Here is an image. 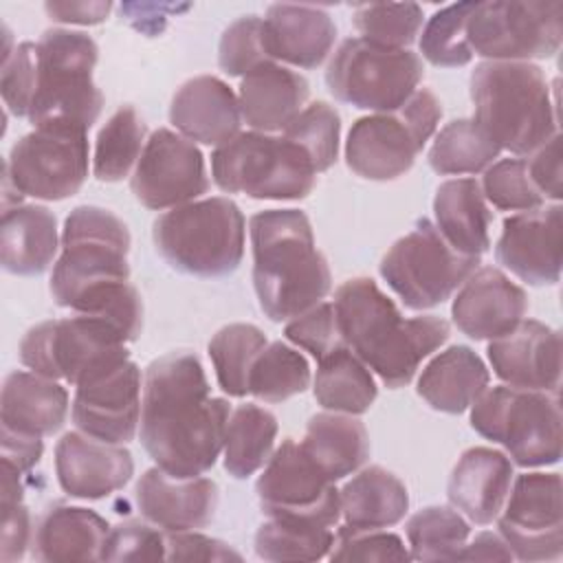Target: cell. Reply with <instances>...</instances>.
Wrapping results in <instances>:
<instances>
[{
    "instance_id": "cell-1",
    "label": "cell",
    "mask_w": 563,
    "mask_h": 563,
    "mask_svg": "<svg viewBox=\"0 0 563 563\" xmlns=\"http://www.w3.org/2000/svg\"><path fill=\"white\" fill-rule=\"evenodd\" d=\"M231 411L224 398L211 396L207 374L194 352H169L145 369L141 444L172 477H200L222 453Z\"/></svg>"
},
{
    "instance_id": "cell-2",
    "label": "cell",
    "mask_w": 563,
    "mask_h": 563,
    "mask_svg": "<svg viewBox=\"0 0 563 563\" xmlns=\"http://www.w3.org/2000/svg\"><path fill=\"white\" fill-rule=\"evenodd\" d=\"M345 345L389 387L411 383L420 363L449 339V323L435 314L405 319L369 277H352L334 292Z\"/></svg>"
},
{
    "instance_id": "cell-3",
    "label": "cell",
    "mask_w": 563,
    "mask_h": 563,
    "mask_svg": "<svg viewBox=\"0 0 563 563\" xmlns=\"http://www.w3.org/2000/svg\"><path fill=\"white\" fill-rule=\"evenodd\" d=\"M253 288L260 310L275 323L321 303L332 288L328 260L314 244L308 216L299 209H266L249 220Z\"/></svg>"
},
{
    "instance_id": "cell-4",
    "label": "cell",
    "mask_w": 563,
    "mask_h": 563,
    "mask_svg": "<svg viewBox=\"0 0 563 563\" xmlns=\"http://www.w3.org/2000/svg\"><path fill=\"white\" fill-rule=\"evenodd\" d=\"M473 121L499 145L528 156L559 134L556 99L532 62H482L471 73Z\"/></svg>"
},
{
    "instance_id": "cell-5",
    "label": "cell",
    "mask_w": 563,
    "mask_h": 563,
    "mask_svg": "<svg viewBox=\"0 0 563 563\" xmlns=\"http://www.w3.org/2000/svg\"><path fill=\"white\" fill-rule=\"evenodd\" d=\"M130 231L112 211L75 207L62 229V253L51 273L57 306L86 312L99 297L130 282Z\"/></svg>"
},
{
    "instance_id": "cell-6",
    "label": "cell",
    "mask_w": 563,
    "mask_h": 563,
    "mask_svg": "<svg viewBox=\"0 0 563 563\" xmlns=\"http://www.w3.org/2000/svg\"><path fill=\"white\" fill-rule=\"evenodd\" d=\"M97 59L99 46L84 31L42 33L35 42V88L26 117L33 128H92L103 108V95L92 81Z\"/></svg>"
},
{
    "instance_id": "cell-7",
    "label": "cell",
    "mask_w": 563,
    "mask_h": 563,
    "mask_svg": "<svg viewBox=\"0 0 563 563\" xmlns=\"http://www.w3.org/2000/svg\"><path fill=\"white\" fill-rule=\"evenodd\" d=\"M246 222L240 207L224 196L194 200L158 216L152 240L158 255L194 277H224L244 257Z\"/></svg>"
},
{
    "instance_id": "cell-8",
    "label": "cell",
    "mask_w": 563,
    "mask_h": 563,
    "mask_svg": "<svg viewBox=\"0 0 563 563\" xmlns=\"http://www.w3.org/2000/svg\"><path fill=\"white\" fill-rule=\"evenodd\" d=\"M468 409L471 427L482 438L501 444L515 464L537 468L561 460L559 391L497 385L486 387Z\"/></svg>"
},
{
    "instance_id": "cell-9",
    "label": "cell",
    "mask_w": 563,
    "mask_h": 563,
    "mask_svg": "<svg viewBox=\"0 0 563 563\" xmlns=\"http://www.w3.org/2000/svg\"><path fill=\"white\" fill-rule=\"evenodd\" d=\"M440 119V99L429 88H418L398 110L376 112L352 123L345 163L361 178L396 180L411 169Z\"/></svg>"
},
{
    "instance_id": "cell-10",
    "label": "cell",
    "mask_w": 563,
    "mask_h": 563,
    "mask_svg": "<svg viewBox=\"0 0 563 563\" xmlns=\"http://www.w3.org/2000/svg\"><path fill=\"white\" fill-rule=\"evenodd\" d=\"M211 178L227 194L301 200L317 183L312 163L284 136L240 132L211 154Z\"/></svg>"
},
{
    "instance_id": "cell-11",
    "label": "cell",
    "mask_w": 563,
    "mask_h": 563,
    "mask_svg": "<svg viewBox=\"0 0 563 563\" xmlns=\"http://www.w3.org/2000/svg\"><path fill=\"white\" fill-rule=\"evenodd\" d=\"M18 352L20 363L31 372L73 387L130 358L128 341L112 325L88 314L33 325Z\"/></svg>"
},
{
    "instance_id": "cell-12",
    "label": "cell",
    "mask_w": 563,
    "mask_h": 563,
    "mask_svg": "<svg viewBox=\"0 0 563 563\" xmlns=\"http://www.w3.org/2000/svg\"><path fill=\"white\" fill-rule=\"evenodd\" d=\"M420 55L350 37L330 57L325 86L334 99L372 112L398 110L422 81Z\"/></svg>"
},
{
    "instance_id": "cell-13",
    "label": "cell",
    "mask_w": 563,
    "mask_h": 563,
    "mask_svg": "<svg viewBox=\"0 0 563 563\" xmlns=\"http://www.w3.org/2000/svg\"><path fill=\"white\" fill-rule=\"evenodd\" d=\"M479 266V257L455 251L427 218L396 240L380 260V277L411 310L446 301Z\"/></svg>"
},
{
    "instance_id": "cell-14",
    "label": "cell",
    "mask_w": 563,
    "mask_h": 563,
    "mask_svg": "<svg viewBox=\"0 0 563 563\" xmlns=\"http://www.w3.org/2000/svg\"><path fill=\"white\" fill-rule=\"evenodd\" d=\"M473 55L486 62H530L554 57L563 42L561 2H475L466 24Z\"/></svg>"
},
{
    "instance_id": "cell-15",
    "label": "cell",
    "mask_w": 563,
    "mask_h": 563,
    "mask_svg": "<svg viewBox=\"0 0 563 563\" xmlns=\"http://www.w3.org/2000/svg\"><path fill=\"white\" fill-rule=\"evenodd\" d=\"M88 130L42 125L13 143L4 163V183L18 196L64 200L88 178Z\"/></svg>"
},
{
    "instance_id": "cell-16",
    "label": "cell",
    "mask_w": 563,
    "mask_h": 563,
    "mask_svg": "<svg viewBox=\"0 0 563 563\" xmlns=\"http://www.w3.org/2000/svg\"><path fill=\"white\" fill-rule=\"evenodd\" d=\"M255 493L268 519H284L323 528H336L341 501L330 482L303 453L301 444L286 438L264 464Z\"/></svg>"
},
{
    "instance_id": "cell-17",
    "label": "cell",
    "mask_w": 563,
    "mask_h": 563,
    "mask_svg": "<svg viewBox=\"0 0 563 563\" xmlns=\"http://www.w3.org/2000/svg\"><path fill=\"white\" fill-rule=\"evenodd\" d=\"M512 559L556 561L563 554V486L559 473H521L497 515Z\"/></svg>"
},
{
    "instance_id": "cell-18",
    "label": "cell",
    "mask_w": 563,
    "mask_h": 563,
    "mask_svg": "<svg viewBox=\"0 0 563 563\" xmlns=\"http://www.w3.org/2000/svg\"><path fill=\"white\" fill-rule=\"evenodd\" d=\"M130 189L143 207L154 211L194 202L209 191L205 156L183 134L158 128L145 141Z\"/></svg>"
},
{
    "instance_id": "cell-19",
    "label": "cell",
    "mask_w": 563,
    "mask_h": 563,
    "mask_svg": "<svg viewBox=\"0 0 563 563\" xmlns=\"http://www.w3.org/2000/svg\"><path fill=\"white\" fill-rule=\"evenodd\" d=\"M141 369L130 358L75 387L70 416L77 431L110 444L134 440L141 422Z\"/></svg>"
},
{
    "instance_id": "cell-20",
    "label": "cell",
    "mask_w": 563,
    "mask_h": 563,
    "mask_svg": "<svg viewBox=\"0 0 563 563\" xmlns=\"http://www.w3.org/2000/svg\"><path fill=\"white\" fill-rule=\"evenodd\" d=\"M561 205H541L504 220L495 244L497 262L530 286L561 279Z\"/></svg>"
},
{
    "instance_id": "cell-21",
    "label": "cell",
    "mask_w": 563,
    "mask_h": 563,
    "mask_svg": "<svg viewBox=\"0 0 563 563\" xmlns=\"http://www.w3.org/2000/svg\"><path fill=\"white\" fill-rule=\"evenodd\" d=\"M526 312V290L495 266L475 268L457 288L451 306L457 330L475 341H493L508 334Z\"/></svg>"
},
{
    "instance_id": "cell-22",
    "label": "cell",
    "mask_w": 563,
    "mask_h": 563,
    "mask_svg": "<svg viewBox=\"0 0 563 563\" xmlns=\"http://www.w3.org/2000/svg\"><path fill=\"white\" fill-rule=\"evenodd\" d=\"M55 473L66 495L103 499L132 479L134 460L123 444H110L81 431H70L55 444Z\"/></svg>"
},
{
    "instance_id": "cell-23",
    "label": "cell",
    "mask_w": 563,
    "mask_h": 563,
    "mask_svg": "<svg viewBox=\"0 0 563 563\" xmlns=\"http://www.w3.org/2000/svg\"><path fill=\"white\" fill-rule=\"evenodd\" d=\"M488 361L497 378L510 387L559 391L561 334L537 321L521 319L508 334L488 343Z\"/></svg>"
},
{
    "instance_id": "cell-24",
    "label": "cell",
    "mask_w": 563,
    "mask_h": 563,
    "mask_svg": "<svg viewBox=\"0 0 563 563\" xmlns=\"http://www.w3.org/2000/svg\"><path fill=\"white\" fill-rule=\"evenodd\" d=\"M143 519L163 532L198 530L211 523L218 508V486L207 477H172L163 468H147L134 488Z\"/></svg>"
},
{
    "instance_id": "cell-25",
    "label": "cell",
    "mask_w": 563,
    "mask_h": 563,
    "mask_svg": "<svg viewBox=\"0 0 563 563\" xmlns=\"http://www.w3.org/2000/svg\"><path fill=\"white\" fill-rule=\"evenodd\" d=\"M169 121L191 143L220 147L240 134L242 112L238 95L213 75L187 79L174 95Z\"/></svg>"
},
{
    "instance_id": "cell-26",
    "label": "cell",
    "mask_w": 563,
    "mask_h": 563,
    "mask_svg": "<svg viewBox=\"0 0 563 563\" xmlns=\"http://www.w3.org/2000/svg\"><path fill=\"white\" fill-rule=\"evenodd\" d=\"M512 479V462L506 453L488 446H471L451 471L446 497L468 521L486 526L501 512Z\"/></svg>"
},
{
    "instance_id": "cell-27",
    "label": "cell",
    "mask_w": 563,
    "mask_h": 563,
    "mask_svg": "<svg viewBox=\"0 0 563 563\" xmlns=\"http://www.w3.org/2000/svg\"><path fill=\"white\" fill-rule=\"evenodd\" d=\"M264 37L273 62L317 68L334 46L336 24L319 7L271 4L264 18Z\"/></svg>"
},
{
    "instance_id": "cell-28",
    "label": "cell",
    "mask_w": 563,
    "mask_h": 563,
    "mask_svg": "<svg viewBox=\"0 0 563 563\" xmlns=\"http://www.w3.org/2000/svg\"><path fill=\"white\" fill-rule=\"evenodd\" d=\"M308 95L310 86L303 75L279 62H266L240 81L242 121L264 134L284 130L306 108Z\"/></svg>"
},
{
    "instance_id": "cell-29",
    "label": "cell",
    "mask_w": 563,
    "mask_h": 563,
    "mask_svg": "<svg viewBox=\"0 0 563 563\" xmlns=\"http://www.w3.org/2000/svg\"><path fill=\"white\" fill-rule=\"evenodd\" d=\"M68 391L59 380L35 372H11L2 383L0 422L29 435H53L68 416Z\"/></svg>"
},
{
    "instance_id": "cell-30",
    "label": "cell",
    "mask_w": 563,
    "mask_h": 563,
    "mask_svg": "<svg viewBox=\"0 0 563 563\" xmlns=\"http://www.w3.org/2000/svg\"><path fill=\"white\" fill-rule=\"evenodd\" d=\"M62 238L57 218L40 205H13L2 209L0 262L7 273L42 275L55 260Z\"/></svg>"
},
{
    "instance_id": "cell-31",
    "label": "cell",
    "mask_w": 563,
    "mask_h": 563,
    "mask_svg": "<svg viewBox=\"0 0 563 563\" xmlns=\"http://www.w3.org/2000/svg\"><path fill=\"white\" fill-rule=\"evenodd\" d=\"M108 521L90 508L53 504L37 521L31 541L37 561H101Z\"/></svg>"
},
{
    "instance_id": "cell-32",
    "label": "cell",
    "mask_w": 563,
    "mask_h": 563,
    "mask_svg": "<svg viewBox=\"0 0 563 563\" xmlns=\"http://www.w3.org/2000/svg\"><path fill=\"white\" fill-rule=\"evenodd\" d=\"M488 380V367L468 345H451L427 363L416 391L435 411L462 413L479 398Z\"/></svg>"
},
{
    "instance_id": "cell-33",
    "label": "cell",
    "mask_w": 563,
    "mask_h": 563,
    "mask_svg": "<svg viewBox=\"0 0 563 563\" xmlns=\"http://www.w3.org/2000/svg\"><path fill=\"white\" fill-rule=\"evenodd\" d=\"M435 229L460 253L479 257L490 246L493 216L475 178H453L433 198Z\"/></svg>"
},
{
    "instance_id": "cell-34",
    "label": "cell",
    "mask_w": 563,
    "mask_h": 563,
    "mask_svg": "<svg viewBox=\"0 0 563 563\" xmlns=\"http://www.w3.org/2000/svg\"><path fill=\"white\" fill-rule=\"evenodd\" d=\"M299 444L312 464L334 484L356 473L369 457L367 429L347 413L325 411L312 416Z\"/></svg>"
},
{
    "instance_id": "cell-35",
    "label": "cell",
    "mask_w": 563,
    "mask_h": 563,
    "mask_svg": "<svg viewBox=\"0 0 563 563\" xmlns=\"http://www.w3.org/2000/svg\"><path fill=\"white\" fill-rule=\"evenodd\" d=\"M339 501L343 523L361 530L396 526L409 510L407 486L383 466L358 471L339 490Z\"/></svg>"
},
{
    "instance_id": "cell-36",
    "label": "cell",
    "mask_w": 563,
    "mask_h": 563,
    "mask_svg": "<svg viewBox=\"0 0 563 563\" xmlns=\"http://www.w3.org/2000/svg\"><path fill=\"white\" fill-rule=\"evenodd\" d=\"M312 391L323 409L347 416L365 413L378 396L369 367L350 347H339L319 361Z\"/></svg>"
},
{
    "instance_id": "cell-37",
    "label": "cell",
    "mask_w": 563,
    "mask_h": 563,
    "mask_svg": "<svg viewBox=\"0 0 563 563\" xmlns=\"http://www.w3.org/2000/svg\"><path fill=\"white\" fill-rule=\"evenodd\" d=\"M277 418L253 402L240 405L231 411L224 433V471L235 479H246L264 464L275 451Z\"/></svg>"
},
{
    "instance_id": "cell-38",
    "label": "cell",
    "mask_w": 563,
    "mask_h": 563,
    "mask_svg": "<svg viewBox=\"0 0 563 563\" xmlns=\"http://www.w3.org/2000/svg\"><path fill=\"white\" fill-rule=\"evenodd\" d=\"M499 152V145L473 119H455L435 134L427 161L440 176H464L484 172Z\"/></svg>"
},
{
    "instance_id": "cell-39",
    "label": "cell",
    "mask_w": 563,
    "mask_h": 563,
    "mask_svg": "<svg viewBox=\"0 0 563 563\" xmlns=\"http://www.w3.org/2000/svg\"><path fill=\"white\" fill-rule=\"evenodd\" d=\"M145 123L132 106H121L103 123L95 141L92 174L97 180L117 183L136 167L145 147Z\"/></svg>"
},
{
    "instance_id": "cell-40",
    "label": "cell",
    "mask_w": 563,
    "mask_h": 563,
    "mask_svg": "<svg viewBox=\"0 0 563 563\" xmlns=\"http://www.w3.org/2000/svg\"><path fill=\"white\" fill-rule=\"evenodd\" d=\"M266 345V334L253 323H229L211 336L209 358L224 394L233 398H244L249 394L253 361Z\"/></svg>"
},
{
    "instance_id": "cell-41",
    "label": "cell",
    "mask_w": 563,
    "mask_h": 563,
    "mask_svg": "<svg viewBox=\"0 0 563 563\" xmlns=\"http://www.w3.org/2000/svg\"><path fill=\"white\" fill-rule=\"evenodd\" d=\"M310 385V365L306 356L284 343H268L253 361L249 374V394L264 402H284Z\"/></svg>"
},
{
    "instance_id": "cell-42",
    "label": "cell",
    "mask_w": 563,
    "mask_h": 563,
    "mask_svg": "<svg viewBox=\"0 0 563 563\" xmlns=\"http://www.w3.org/2000/svg\"><path fill=\"white\" fill-rule=\"evenodd\" d=\"M405 534L413 561H457L471 526L455 508L427 506L409 517Z\"/></svg>"
},
{
    "instance_id": "cell-43",
    "label": "cell",
    "mask_w": 563,
    "mask_h": 563,
    "mask_svg": "<svg viewBox=\"0 0 563 563\" xmlns=\"http://www.w3.org/2000/svg\"><path fill=\"white\" fill-rule=\"evenodd\" d=\"M332 528L268 519L255 532V554L264 561H319L330 554Z\"/></svg>"
},
{
    "instance_id": "cell-44",
    "label": "cell",
    "mask_w": 563,
    "mask_h": 563,
    "mask_svg": "<svg viewBox=\"0 0 563 563\" xmlns=\"http://www.w3.org/2000/svg\"><path fill=\"white\" fill-rule=\"evenodd\" d=\"M282 136L312 163L317 174H321L330 169L339 156L341 117L330 103L314 101L282 130Z\"/></svg>"
},
{
    "instance_id": "cell-45",
    "label": "cell",
    "mask_w": 563,
    "mask_h": 563,
    "mask_svg": "<svg viewBox=\"0 0 563 563\" xmlns=\"http://www.w3.org/2000/svg\"><path fill=\"white\" fill-rule=\"evenodd\" d=\"M475 9V2H455L435 11L420 35L422 57L440 68L466 66L473 59V51L466 37V24Z\"/></svg>"
},
{
    "instance_id": "cell-46",
    "label": "cell",
    "mask_w": 563,
    "mask_h": 563,
    "mask_svg": "<svg viewBox=\"0 0 563 563\" xmlns=\"http://www.w3.org/2000/svg\"><path fill=\"white\" fill-rule=\"evenodd\" d=\"M422 7L416 2L358 4L352 13V22L361 37L387 48H407L413 44L422 29Z\"/></svg>"
},
{
    "instance_id": "cell-47",
    "label": "cell",
    "mask_w": 563,
    "mask_h": 563,
    "mask_svg": "<svg viewBox=\"0 0 563 563\" xmlns=\"http://www.w3.org/2000/svg\"><path fill=\"white\" fill-rule=\"evenodd\" d=\"M484 198L501 211H530L545 202L534 187L526 158H501L484 169L479 183Z\"/></svg>"
},
{
    "instance_id": "cell-48",
    "label": "cell",
    "mask_w": 563,
    "mask_h": 563,
    "mask_svg": "<svg viewBox=\"0 0 563 563\" xmlns=\"http://www.w3.org/2000/svg\"><path fill=\"white\" fill-rule=\"evenodd\" d=\"M266 62L273 59L266 48L262 18L242 15L224 29L218 46V64L229 77H244Z\"/></svg>"
},
{
    "instance_id": "cell-49",
    "label": "cell",
    "mask_w": 563,
    "mask_h": 563,
    "mask_svg": "<svg viewBox=\"0 0 563 563\" xmlns=\"http://www.w3.org/2000/svg\"><path fill=\"white\" fill-rule=\"evenodd\" d=\"M290 343L306 350L317 363L339 347H347L339 328L336 310L332 301H321L299 317L290 319L284 328Z\"/></svg>"
},
{
    "instance_id": "cell-50",
    "label": "cell",
    "mask_w": 563,
    "mask_h": 563,
    "mask_svg": "<svg viewBox=\"0 0 563 563\" xmlns=\"http://www.w3.org/2000/svg\"><path fill=\"white\" fill-rule=\"evenodd\" d=\"M330 561H411L409 550L402 539L394 532L380 530H361L341 526L334 532V541L328 554Z\"/></svg>"
},
{
    "instance_id": "cell-51",
    "label": "cell",
    "mask_w": 563,
    "mask_h": 563,
    "mask_svg": "<svg viewBox=\"0 0 563 563\" xmlns=\"http://www.w3.org/2000/svg\"><path fill=\"white\" fill-rule=\"evenodd\" d=\"M165 559V532L139 519H125L108 530L101 561H158Z\"/></svg>"
},
{
    "instance_id": "cell-52",
    "label": "cell",
    "mask_w": 563,
    "mask_h": 563,
    "mask_svg": "<svg viewBox=\"0 0 563 563\" xmlns=\"http://www.w3.org/2000/svg\"><path fill=\"white\" fill-rule=\"evenodd\" d=\"M35 88V42H22L4 55L0 95L4 108L15 117H29Z\"/></svg>"
},
{
    "instance_id": "cell-53",
    "label": "cell",
    "mask_w": 563,
    "mask_h": 563,
    "mask_svg": "<svg viewBox=\"0 0 563 563\" xmlns=\"http://www.w3.org/2000/svg\"><path fill=\"white\" fill-rule=\"evenodd\" d=\"M165 559L169 561H240L242 554L229 543L196 530L165 532Z\"/></svg>"
},
{
    "instance_id": "cell-54",
    "label": "cell",
    "mask_w": 563,
    "mask_h": 563,
    "mask_svg": "<svg viewBox=\"0 0 563 563\" xmlns=\"http://www.w3.org/2000/svg\"><path fill=\"white\" fill-rule=\"evenodd\" d=\"M33 541L29 508L20 501H2V534L0 559L2 563L20 561Z\"/></svg>"
},
{
    "instance_id": "cell-55",
    "label": "cell",
    "mask_w": 563,
    "mask_h": 563,
    "mask_svg": "<svg viewBox=\"0 0 563 563\" xmlns=\"http://www.w3.org/2000/svg\"><path fill=\"white\" fill-rule=\"evenodd\" d=\"M528 174L534 183V187L541 191V196L548 200L559 202L563 196L561 187V136H552L545 145L532 152L530 158H526Z\"/></svg>"
},
{
    "instance_id": "cell-56",
    "label": "cell",
    "mask_w": 563,
    "mask_h": 563,
    "mask_svg": "<svg viewBox=\"0 0 563 563\" xmlns=\"http://www.w3.org/2000/svg\"><path fill=\"white\" fill-rule=\"evenodd\" d=\"M0 451H2L0 453L2 462L13 466L20 475H24L40 462L44 453V442L40 435H29V433H20L2 427Z\"/></svg>"
},
{
    "instance_id": "cell-57",
    "label": "cell",
    "mask_w": 563,
    "mask_h": 563,
    "mask_svg": "<svg viewBox=\"0 0 563 563\" xmlns=\"http://www.w3.org/2000/svg\"><path fill=\"white\" fill-rule=\"evenodd\" d=\"M51 20L62 24L92 26L101 24L112 11V2H46L44 4Z\"/></svg>"
},
{
    "instance_id": "cell-58",
    "label": "cell",
    "mask_w": 563,
    "mask_h": 563,
    "mask_svg": "<svg viewBox=\"0 0 563 563\" xmlns=\"http://www.w3.org/2000/svg\"><path fill=\"white\" fill-rule=\"evenodd\" d=\"M457 561H512V552L499 532H479L462 548Z\"/></svg>"
}]
</instances>
